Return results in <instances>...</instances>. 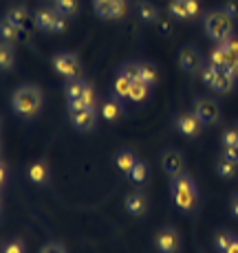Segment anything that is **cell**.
Returning a JSON list of instances; mask_svg holds the SVG:
<instances>
[{
    "mask_svg": "<svg viewBox=\"0 0 238 253\" xmlns=\"http://www.w3.org/2000/svg\"><path fill=\"white\" fill-rule=\"evenodd\" d=\"M124 207H126V211L130 213L133 218H143L145 213L150 211V201H148V196H145L143 192H128L126 194V198H124Z\"/></svg>",
    "mask_w": 238,
    "mask_h": 253,
    "instance_id": "cell-15",
    "label": "cell"
},
{
    "mask_svg": "<svg viewBox=\"0 0 238 253\" xmlns=\"http://www.w3.org/2000/svg\"><path fill=\"white\" fill-rule=\"evenodd\" d=\"M234 22H236L234 18L221 7L210 9L203 16V29H205V33L216 44H223V42H227L234 36Z\"/></svg>",
    "mask_w": 238,
    "mask_h": 253,
    "instance_id": "cell-3",
    "label": "cell"
},
{
    "mask_svg": "<svg viewBox=\"0 0 238 253\" xmlns=\"http://www.w3.org/2000/svg\"><path fill=\"white\" fill-rule=\"evenodd\" d=\"M0 181H2V187L9 181V165H7V161H2V176H0Z\"/></svg>",
    "mask_w": 238,
    "mask_h": 253,
    "instance_id": "cell-41",
    "label": "cell"
},
{
    "mask_svg": "<svg viewBox=\"0 0 238 253\" xmlns=\"http://www.w3.org/2000/svg\"><path fill=\"white\" fill-rule=\"evenodd\" d=\"M133 84H135V80H130L126 73L117 71V77H115V84H113V92L117 97H121V99H128L130 90H133Z\"/></svg>",
    "mask_w": 238,
    "mask_h": 253,
    "instance_id": "cell-25",
    "label": "cell"
},
{
    "mask_svg": "<svg viewBox=\"0 0 238 253\" xmlns=\"http://www.w3.org/2000/svg\"><path fill=\"white\" fill-rule=\"evenodd\" d=\"M168 16L174 20H194L201 16V0H170Z\"/></svg>",
    "mask_w": 238,
    "mask_h": 253,
    "instance_id": "cell-10",
    "label": "cell"
},
{
    "mask_svg": "<svg viewBox=\"0 0 238 253\" xmlns=\"http://www.w3.org/2000/svg\"><path fill=\"white\" fill-rule=\"evenodd\" d=\"M218 73H221V71H216L210 62H205V66H203V71H201V80H203V84H205L207 88H212V84L216 82Z\"/></svg>",
    "mask_w": 238,
    "mask_h": 253,
    "instance_id": "cell-33",
    "label": "cell"
},
{
    "mask_svg": "<svg viewBox=\"0 0 238 253\" xmlns=\"http://www.w3.org/2000/svg\"><path fill=\"white\" fill-rule=\"evenodd\" d=\"M207 62H210V64L214 66L216 71L227 73V66H230V55H227L225 46H223V44H216V46L210 51V57H207Z\"/></svg>",
    "mask_w": 238,
    "mask_h": 253,
    "instance_id": "cell-23",
    "label": "cell"
},
{
    "mask_svg": "<svg viewBox=\"0 0 238 253\" xmlns=\"http://www.w3.org/2000/svg\"><path fill=\"white\" fill-rule=\"evenodd\" d=\"M225 253H238V236L232 238V242H230V247L225 249Z\"/></svg>",
    "mask_w": 238,
    "mask_h": 253,
    "instance_id": "cell-42",
    "label": "cell"
},
{
    "mask_svg": "<svg viewBox=\"0 0 238 253\" xmlns=\"http://www.w3.org/2000/svg\"><path fill=\"white\" fill-rule=\"evenodd\" d=\"M40 253H69V251H66V247L62 242H47L40 249Z\"/></svg>",
    "mask_w": 238,
    "mask_h": 253,
    "instance_id": "cell-37",
    "label": "cell"
},
{
    "mask_svg": "<svg viewBox=\"0 0 238 253\" xmlns=\"http://www.w3.org/2000/svg\"><path fill=\"white\" fill-rule=\"evenodd\" d=\"M2 253H27V249H24L22 240H9V242H4Z\"/></svg>",
    "mask_w": 238,
    "mask_h": 253,
    "instance_id": "cell-35",
    "label": "cell"
},
{
    "mask_svg": "<svg viewBox=\"0 0 238 253\" xmlns=\"http://www.w3.org/2000/svg\"><path fill=\"white\" fill-rule=\"evenodd\" d=\"M137 161H139L137 154H135L130 148H121V150L115 152V165H117V169L121 174H128L130 169L135 168V163Z\"/></svg>",
    "mask_w": 238,
    "mask_h": 253,
    "instance_id": "cell-21",
    "label": "cell"
},
{
    "mask_svg": "<svg viewBox=\"0 0 238 253\" xmlns=\"http://www.w3.org/2000/svg\"><path fill=\"white\" fill-rule=\"evenodd\" d=\"M51 64H53V71H55L57 75H62L64 80H77V77L82 75L80 57L71 51H62V53H57V55H53Z\"/></svg>",
    "mask_w": 238,
    "mask_h": 253,
    "instance_id": "cell-7",
    "label": "cell"
},
{
    "mask_svg": "<svg viewBox=\"0 0 238 253\" xmlns=\"http://www.w3.org/2000/svg\"><path fill=\"white\" fill-rule=\"evenodd\" d=\"M137 66H139V75H142V80L145 82V84L152 86L154 82H157V77H159L157 66H154L152 62H148V60H139Z\"/></svg>",
    "mask_w": 238,
    "mask_h": 253,
    "instance_id": "cell-31",
    "label": "cell"
},
{
    "mask_svg": "<svg viewBox=\"0 0 238 253\" xmlns=\"http://www.w3.org/2000/svg\"><path fill=\"white\" fill-rule=\"evenodd\" d=\"M230 211L234 218H238V194H232L230 196Z\"/></svg>",
    "mask_w": 238,
    "mask_h": 253,
    "instance_id": "cell-40",
    "label": "cell"
},
{
    "mask_svg": "<svg viewBox=\"0 0 238 253\" xmlns=\"http://www.w3.org/2000/svg\"><path fill=\"white\" fill-rule=\"evenodd\" d=\"M161 168L170 178L183 174L186 172V157H183V152H179V150H174V148L163 150L161 152Z\"/></svg>",
    "mask_w": 238,
    "mask_h": 253,
    "instance_id": "cell-14",
    "label": "cell"
},
{
    "mask_svg": "<svg viewBox=\"0 0 238 253\" xmlns=\"http://www.w3.org/2000/svg\"><path fill=\"white\" fill-rule=\"evenodd\" d=\"M126 176H128V181L133 183V185H137V187H143V185L150 181V165L145 163V161H137V163H135V168L130 169Z\"/></svg>",
    "mask_w": 238,
    "mask_h": 253,
    "instance_id": "cell-22",
    "label": "cell"
},
{
    "mask_svg": "<svg viewBox=\"0 0 238 253\" xmlns=\"http://www.w3.org/2000/svg\"><path fill=\"white\" fill-rule=\"evenodd\" d=\"M234 84H236V77H232L230 73H218L216 82L212 84V90L218 92V95H227V92L234 90Z\"/></svg>",
    "mask_w": 238,
    "mask_h": 253,
    "instance_id": "cell-28",
    "label": "cell"
},
{
    "mask_svg": "<svg viewBox=\"0 0 238 253\" xmlns=\"http://www.w3.org/2000/svg\"><path fill=\"white\" fill-rule=\"evenodd\" d=\"M170 194H172V203L177 205L179 211L194 213L198 207V185L192 178V174L183 172L179 176L170 178Z\"/></svg>",
    "mask_w": 238,
    "mask_h": 253,
    "instance_id": "cell-1",
    "label": "cell"
},
{
    "mask_svg": "<svg viewBox=\"0 0 238 253\" xmlns=\"http://www.w3.org/2000/svg\"><path fill=\"white\" fill-rule=\"evenodd\" d=\"M232 238H234V233H232V231L218 229L214 233V247H216V251L218 253H225V249L230 247V242H232Z\"/></svg>",
    "mask_w": 238,
    "mask_h": 253,
    "instance_id": "cell-32",
    "label": "cell"
},
{
    "mask_svg": "<svg viewBox=\"0 0 238 253\" xmlns=\"http://www.w3.org/2000/svg\"><path fill=\"white\" fill-rule=\"evenodd\" d=\"M150 90H152V86L145 84L143 80H137L133 84V90H130V97L128 99H133L135 104H142V101H145L150 97Z\"/></svg>",
    "mask_w": 238,
    "mask_h": 253,
    "instance_id": "cell-30",
    "label": "cell"
},
{
    "mask_svg": "<svg viewBox=\"0 0 238 253\" xmlns=\"http://www.w3.org/2000/svg\"><path fill=\"white\" fill-rule=\"evenodd\" d=\"M221 9H225V11L230 13L234 20H238V0H223Z\"/></svg>",
    "mask_w": 238,
    "mask_h": 253,
    "instance_id": "cell-38",
    "label": "cell"
},
{
    "mask_svg": "<svg viewBox=\"0 0 238 253\" xmlns=\"http://www.w3.org/2000/svg\"><path fill=\"white\" fill-rule=\"evenodd\" d=\"M124 113H126L124 110V99L117 97L115 92H110V95L99 104V115L104 117L106 121H119L121 117H124Z\"/></svg>",
    "mask_w": 238,
    "mask_h": 253,
    "instance_id": "cell-16",
    "label": "cell"
},
{
    "mask_svg": "<svg viewBox=\"0 0 238 253\" xmlns=\"http://www.w3.org/2000/svg\"><path fill=\"white\" fill-rule=\"evenodd\" d=\"M4 18H9L13 24L27 29V31H31V29L36 27V22H33V13L29 11L24 4H11V7L7 9V13H4Z\"/></svg>",
    "mask_w": 238,
    "mask_h": 253,
    "instance_id": "cell-19",
    "label": "cell"
},
{
    "mask_svg": "<svg viewBox=\"0 0 238 253\" xmlns=\"http://www.w3.org/2000/svg\"><path fill=\"white\" fill-rule=\"evenodd\" d=\"M216 174L221 178H225V181H232V178L238 176V165L232 163V161H227V159H223V157H218V161H216Z\"/></svg>",
    "mask_w": 238,
    "mask_h": 253,
    "instance_id": "cell-29",
    "label": "cell"
},
{
    "mask_svg": "<svg viewBox=\"0 0 238 253\" xmlns=\"http://www.w3.org/2000/svg\"><path fill=\"white\" fill-rule=\"evenodd\" d=\"M135 13L143 24H157L161 20V11L152 0H135Z\"/></svg>",
    "mask_w": 238,
    "mask_h": 253,
    "instance_id": "cell-18",
    "label": "cell"
},
{
    "mask_svg": "<svg viewBox=\"0 0 238 253\" xmlns=\"http://www.w3.org/2000/svg\"><path fill=\"white\" fill-rule=\"evenodd\" d=\"M51 4L62 13L64 18H73L80 13L82 9V0H51Z\"/></svg>",
    "mask_w": 238,
    "mask_h": 253,
    "instance_id": "cell-27",
    "label": "cell"
},
{
    "mask_svg": "<svg viewBox=\"0 0 238 253\" xmlns=\"http://www.w3.org/2000/svg\"><path fill=\"white\" fill-rule=\"evenodd\" d=\"M0 31H2V40L4 42H11V44H29V31L22 27H18V24H13L9 18H2V22H0Z\"/></svg>",
    "mask_w": 238,
    "mask_h": 253,
    "instance_id": "cell-17",
    "label": "cell"
},
{
    "mask_svg": "<svg viewBox=\"0 0 238 253\" xmlns=\"http://www.w3.org/2000/svg\"><path fill=\"white\" fill-rule=\"evenodd\" d=\"M93 9L104 20H119L128 13V0H93Z\"/></svg>",
    "mask_w": 238,
    "mask_h": 253,
    "instance_id": "cell-12",
    "label": "cell"
},
{
    "mask_svg": "<svg viewBox=\"0 0 238 253\" xmlns=\"http://www.w3.org/2000/svg\"><path fill=\"white\" fill-rule=\"evenodd\" d=\"M64 97L69 104H82V106H93V108H99L95 99V88L91 82L82 80H66L64 82Z\"/></svg>",
    "mask_w": 238,
    "mask_h": 253,
    "instance_id": "cell-4",
    "label": "cell"
},
{
    "mask_svg": "<svg viewBox=\"0 0 238 253\" xmlns=\"http://www.w3.org/2000/svg\"><path fill=\"white\" fill-rule=\"evenodd\" d=\"M172 22H174V18H161V20L157 22V27L161 29L163 33H170V29H172Z\"/></svg>",
    "mask_w": 238,
    "mask_h": 253,
    "instance_id": "cell-39",
    "label": "cell"
},
{
    "mask_svg": "<svg viewBox=\"0 0 238 253\" xmlns=\"http://www.w3.org/2000/svg\"><path fill=\"white\" fill-rule=\"evenodd\" d=\"M223 46H225L227 55H230V66H227V73H230L232 77H238V36H236V33L227 42H223Z\"/></svg>",
    "mask_w": 238,
    "mask_h": 253,
    "instance_id": "cell-24",
    "label": "cell"
},
{
    "mask_svg": "<svg viewBox=\"0 0 238 253\" xmlns=\"http://www.w3.org/2000/svg\"><path fill=\"white\" fill-rule=\"evenodd\" d=\"M27 176H29V181L36 183V185H48L51 183V169H48L47 161L40 159V161H33L31 165H29Z\"/></svg>",
    "mask_w": 238,
    "mask_h": 253,
    "instance_id": "cell-20",
    "label": "cell"
},
{
    "mask_svg": "<svg viewBox=\"0 0 238 253\" xmlns=\"http://www.w3.org/2000/svg\"><path fill=\"white\" fill-rule=\"evenodd\" d=\"M179 66H181L183 71L188 73V75H198V73L203 71V66H205V60H203L201 51H198L196 46L192 44H186L179 48Z\"/></svg>",
    "mask_w": 238,
    "mask_h": 253,
    "instance_id": "cell-11",
    "label": "cell"
},
{
    "mask_svg": "<svg viewBox=\"0 0 238 253\" xmlns=\"http://www.w3.org/2000/svg\"><path fill=\"white\" fill-rule=\"evenodd\" d=\"M66 20L60 11H57L53 4H40V7L33 11V22L40 31H51V33H62L66 29Z\"/></svg>",
    "mask_w": 238,
    "mask_h": 253,
    "instance_id": "cell-5",
    "label": "cell"
},
{
    "mask_svg": "<svg viewBox=\"0 0 238 253\" xmlns=\"http://www.w3.org/2000/svg\"><path fill=\"white\" fill-rule=\"evenodd\" d=\"M192 110L196 113L198 119L203 121V126H216L223 117L221 104H218L216 99H212V97H196Z\"/></svg>",
    "mask_w": 238,
    "mask_h": 253,
    "instance_id": "cell-9",
    "label": "cell"
},
{
    "mask_svg": "<svg viewBox=\"0 0 238 253\" xmlns=\"http://www.w3.org/2000/svg\"><path fill=\"white\" fill-rule=\"evenodd\" d=\"M0 64H2L4 73H9L16 66V44L2 40V46H0Z\"/></svg>",
    "mask_w": 238,
    "mask_h": 253,
    "instance_id": "cell-26",
    "label": "cell"
},
{
    "mask_svg": "<svg viewBox=\"0 0 238 253\" xmlns=\"http://www.w3.org/2000/svg\"><path fill=\"white\" fill-rule=\"evenodd\" d=\"M97 119H99V108L69 104V121L73 124V128L80 130V132H93L97 128Z\"/></svg>",
    "mask_w": 238,
    "mask_h": 253,
    "instance_id": "cell-6",
    "label": "cell"
},
{
    "mask_svg": "<svg viewBox=\"0 0 238 253\" xmlns=\"http://www.w3.org/2000/svg\"><path fill=\"white\" fill-rule=\"evenodd\" d=\"M223 145H238V126L230 124L225 130H223Z\"/></svg>",
    "mask_w": 238,
    "mask_h": 253,
    "instance_id": "cell-34",
    "label": "cell"
},
{
    "mask_svg": "<svg viewBox=\"0 0 238 253\" xmlns=\"http://www.w3.org/2000/svg\"><path fill=\"white\" fill-rule=\"evenodd\" d=\"M223 159H227V161L236 163L238 165V145H223V152H221Z\"/></svg>",
    "mask_w": 238,
    "mask_h": 253,
    "instance_id": "cell-36",
    "label": "cell"
},
{
    "mask_svg": "<svg viewBox=\"0 0 238 253\" xmlns=\"http://www.w3.org/2000/svg\"><path fill=\"white\" fill-rule=\"evenodd\" d=\"M42 90L33 84H22L11 92V110L20 117H36L42 108Z\"/></svg>",
    "mask_w": 238,
    "mask_h": 253,
    "instance_id": "cell-2",
    "label": "cell"
},
{
    "mask_svg": "<svg viewBox=\"0 0 238 253\" xmlns=\"http://www.w3.org/2000/svg\"><path fill=\"white\" fill-rule=\"evenodd\" d=\"M154 247L159 253H179L181 251V236L174 227H161L154 233Z\"/></svg>",
    "mask_w": 238,
    "mask_h": 253,
    "instance_id": "cell-13",
    "label": "cell"
},
{
    "mask_svg": "<svg viewBox=\"0 0 238 253\" xmlns=\"http://www.w3.org/2000/svg\"><path fill=\"white\" fill-rule=\"evenodd\" d=\"M174 124V130H177L181 137H188V139H194L203 132V121L196 117L194 110H179L172 119Z\"/></svg>",
    "mask_w": 238,
    "mask_h": 253,
    "instance_id": "cell-8",
    "label": "cell"
}]
</instances>
